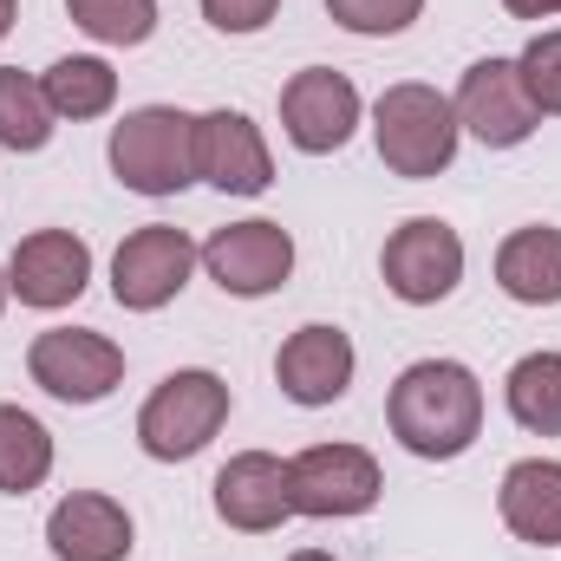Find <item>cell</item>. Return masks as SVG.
<instances>
[{"label": "cell", "mask_w": 561, "mask_h": 561, "mask_svg": "<svg viewBox=\"0 0 561 561\" xmlns=\"http://www.w3.org/2000/svg\"><path fill=\"white\" fill-rule=\"evenodd\" d=\"M353 366H359V353H353V340L340 333V327H327V320H313V327H300V333H287L275 353V379L280 392L294 399V405H340L346 399V386H353Z\"/></svg>", "instance_id": "obj_14"}, {"label": "cell", "mask_w": 561, "mask_h": 561, "mask_svg": "<svg viewBox=\"0 0 561 561\" xmlns=\"http://www.w3.org/2000/svg\"><path fill=\"white\" fill-rule=\"evenodd\" d=\"M112 176L138 196H176L196 183V118L176 105H138L112 125Z\"/></svg>", "instance_id": "obj_3"}, {"label": "cell", "mask_w": 561, "mask_h": 561, "mask_svg": "<svg viewBox=\"0 0 561 561\" xmlns=\"http://www.w3.org/2000/svg\"><path fill=\"white\" fill-rule=\"evenodd\" d=\"M203 268H209V280L222 294L262 300V294L287 287V275H294V236L280 222H262V216L255 222H229V229H216L203 242Z\"/></svg>", "instance_id": "obj_11"}, {"label": "cell", "mask_w": 561, "mask_h": 561, "mask_svg": "<svg viewBox=\"0 0 561 561\" xmlns=\"http://www.w3.org/2000/svg\"><path fill=\"white\" fill-rule=\"evenodd\" d=\"M386 424L412 457L450 463L483 437V386L463 359H419L392 379Z\"/></svg>", "instance_id": "obj_1"}, {"label": "cell", "mask_w": 561, "mask_h": 561, "mask_svg": "<svg viewBox=\"0 0 561 561\" xmlns=\"http://www.w3.org/2000/svg\"><path fill=\"white\" fill-rule=\"evenodd\" d=\"M496 510H503V529L529 549H561V463L556 457H523L503 470V490H496Z\"/></svg>", "instance_id": "obj_17"}, {"label": "cell", "mask_w": 561, "mask_h": 561, "mask_svg": "<svg viewBox=\"0 0 561 561\" xmlns=\"http://www.w3.org/2000/svg\"><path fill=\"white\" fill-rule=\"evenodd\" d=\"M46 477H53V431L20 405H0V496H33Z\"/></svg>", "instance_id": "obj_20"}, {"label": "cell", "mask_w": 561, "mask_h": 561, "mask_svg": "<svg viewBox=\"0 0 561 561\" xmlns=\"http://www.w3.org/2000/svg\"><path fill=\"white\" fill-rule=\"evenodd\" d=\"M516 72H523V85H529L536 112H542V118H561V26L536 33V39L523 46Z\"/></svg>", "instance_id": "obj_25"}, {"label": "cell", "mask_w": 561, "mask_h": 561, "mask_svg": "<svg viewBox=\"0 0 561 561\" xmlns=\"http://www.w3.org/2000/svg\"><path fill=\"white\" fill-rule=\"evenodd\" d=\"M131 542H138L131 510L99 490H72L46 516V549L59 561H131Z\"/></svg>", "instance_id": "obj_15"}, {"label": "cell", "mask_w": 561, "mask_h": 561, "mask_svg": "<svg viewBox=\"0 0 561 561\" xmlns=\"http://www.w3.org/2000/svg\"><path fill=\"white\" fill-rule=\"evenodd\" d=\"M287 561H333V556H327V549H294Z\"/></svg>", "instance_id": "obj_29"}, {"label": "cell", "mask_w": 561, "mask_h": 561, "mask_svg": "<svg viewBox=\"0 0 561 561\" xmlns=\"http://www.w3.org/2000/svg\"><path fill=\"white\" fill-rule=\"evenodd\" d=\"M7 294H13V287H7V268H0V307H7Z\"/></svg>", "instance_id": "obj_30"}, {"label": "cell", "mask_w": 561, "mask_h": 561, "mask_svg": "<svg viewBox=\"0 0 561 561\" xmlns=\"http://www.w3.org/2000/svg\"><path fill=\"white\" fill-rule=\"evenodd\" d=\"M196 262H203V249L183 229L144 222V229H131L118 242V255H112V300L125 313H157V307H170L190 287V268Z\"/></svg>", "instance_id": "obj_7"}, {"label": "cell", "mask_w": 561, "mask_h": 561, "mask_svg": "<svg viewBox=\"0 0 561 561\" xmlns=\"http://www.w3.org/2000/svg\"><path fill=\"white\" fill-rule=\"evenodd\" d=\"M457 138H463L457 105H450L437 85L405 79V85H386L379 105H373V144H379V163H386L392 176L424 183V176L450 170Z\"/></svg>", "instance_id": "obj_2"}, {"label": "cell", "mask_w": 561, "mask_h": 561, "mask_svg": "<svg viewBox=\"0 0 561 561\" xmlns=\"http://www.w3.org/2000/svg\"><path fill=\"white\" fill-rule=\"evenodd\" d=\"M26 373L46 399L59 405H99L118 392L125 379V346H112L105 333L92 327H46L33 346H26Z\"/></svg>", "instance_id": "obj_6"}, {"label": "cell", "mask_w": 561, "mask_h": 561, "mask_svg": "<svg viewBox=\"0 0 561 561\" xmlns=\"http://www.w3.org/2000/svg\"><path fill=\"white\" fill-rule=\"evenodd\" d=\"M386 477L379 457L359 444H307L300 457H287V503L294 516L313 523H340V516H366L379 503Z\"/></svg>", "instance_id": "obj_5"}, {"label": "cell", "mask_w": 561, "mask_h": 561, "mask_svg": "<svg viewBox=\"0 0 561 561\" xmlns=\"http://www.w3.org/2000/svg\"><path fill=\"white\" fill-rule=\"evenodd\" d=\"M53 144V105H46V85L20 66H0V150H46Z\"/></svg>", "instance_id": "obj_22"}, {"label": "cell", "mask_w": 561, "mask_h": 561, "mask_svg": "<svg viewBox=\"0 0 561 561\" xmlns=\"http://www.w3.org/2000/svg\"><path fill=\"white\" fill-rule=\"evenodd\" d=\"M496 287L510 300H523V307H561V229L556 222H529V229L503 236Z\"/></svg>", "instance_id": "obj_18"}, {"label": "cell", "mask_w": 561, "mask_h": 561, "mask_svg": "<svg viewBox=\"0 0 561 561\" xmlns=\"http://www.w3.org/2000/svg\"><path fill=\"white\" fill-rule=\"evenodd\" d=\"M450 105H457V125L483 150H516V144L536 138V125H542V112H536L516 59H477L463 72V85H457Z\"/></svg>", "instance_id": "obj_9"}, {"label": "cell", "mask_w": 561, "mask_h": 561, "mask_svg": "<svg viewBox=\"0 0 561 561\" xmlns=\"http://www.w3.org/2000/svg\"><path fill=\"white\" fill-rule=\"evenodd\" d=\"M85 280H92V249H85V236H72V229H33V236H20L13 255H7V287H13V300H20V307H39V313L72 307V300L85 294Z\"/></svg>", "instance_id": "obj_12"}, {"label": "cell", "mask_w": 561, "mask_h": 561, "mask_svg": "<svg viewBox=\"0 0 561 561\" xmlns=\"http://www.w3.org/2000/svg\"><path fill=\"white\" fill-rule=\"evenodd\" d=\"M379 275L386 287L405 300V307H437L457 294L463 280V236L444 222V216H412L386 236V255H379Z\"/></svg>", "instance_id": "obj_8"}, {"label": "cell", "mask_w": 561, "mask_h": 561, "mask_svg": "<svg viewBox=\"0 0 561 561\" xmlns=\"http://www.w3.org/2000/svg\"><path fill=\"white\" fill-rule=\"evenodd\" d=\"M216 516L242 536H268L294 516L287 503V463L268 450H242L216 470Z\"/></svg>", "instance_id": "obj_16"}, {"label": "cell", "mask_w": 561, "mask_h": 561, "mask_svg": "<svg viewBox=\"0 0 561 561\" xmlns=\"http://www.w3.org/2000/svg\"><path fill=\"white\" fill-rule=\"evenodd\" d=\"M280 13V0H203V20L216 33H262Z\"/></svg>", "instance_id": "obj_26"}, {"label": "cell", "mask_w": 561, "mask_h": 561, "mask_svg": "<svg viewBox=\"0 0 561 561\" xmlns=\"http://www.w3.org/2000/svg\"><path fill=\"white\" fill-rule=\"evenodd\" d=\"M510 419L536 437H561V353H523L503 379Z\"/></svg>", "instance_id": "obj_21"}, {"label": "cell", "mask_w": 561, "mask_h": 561, "mask_svg": "<svg viewBox=\"0 0 561 561\" xmlns=\"http://www.w3.org/2000/svg\"><path fill=\"white\" fill-rule=\"evenodd\" d=\"M196 176L216 183L222 196H262L275 183V157L268 138L249 112H203L196 118Z\"/></svg>", "instance_id": "obj_13"}, {"label": "cell", "mask_w": 561, "mask_h": 561, "mask_svg": "<svg viewBox=\"0 0 561 561\" xmlns=\"http://www.w3.org/2000/svg\"><path fill=\"white\" fill-rule=\"evenodd\" d=\"M327 13H333V26H346L359 39H392L424 13V0H327Z\"/></svg>", "instance_id": "obj_24"}, {"label": "cell", "mask_w": 561, "mask_h": 561, "mask_svg": "<svg viewBox=\"0 0 561 561\" xmlns=\"http://www.w3.org/2000/svg\"><path fill=\"white\" fill-rule=\"evenodd\" d=\"M359 85L346 79V72H333V66H307V72H294L287 85H280V131L294 150H307V157H333V150H346V138L359 131Z\"/></svg>", "instance_id": "obj_10"}, {"label": "cell", "mask_w": 561, "mask_h": 561, "mask_svg": "<svg viewBox=\"0 0 561 561\" xmlns=\"http://www.w3.org/2000/svg\"><path fill=\"white\" fill-rule=\"evenodd\" d=\"M66 13L99 46H144L157 33V0H66Z\"/></svg>", "instance_id": "obj_23"}, {"label": "cell", "mask_w": 561, "mask_h": 561, "mask_svg": "<svg viewBox=\"0 0 561 561\" xmlns=\"http://www.w3.org/2000/svg\"><path fill=\"white\" fill-rule=\"evenodd\" d=\"M229 379L222 373H209V366H183V373H170L150 399H144L138 412V444L144 457H157V463H183V457H196V450H209V437L229 424Z\"/></svg>", "instance_id": "obj_4"}, {"label": "cell", "mask_w": 561, "mask_h": 561, "mask_svg": "<svg viewBox=\"0 0 561 561\" xmlns=\"http://www.w3.org/2000/svg\"><path fill=\"white\" fill-rule=\"evenodd\" d=\"M13 20H20V7H13V0H0V39L13 33Z\"/></svg>", "instance_id": "obj_28"}, {"label": "cell", "mask_w": 561, "mask_h": 561, "mask_svg": "<svg viewBox=\"0 0 561 561\" xmlns=\"http://www.w3.org/2000/svg\"><path fill=\"white\" fill-rule=\"evenodd\" d=\"M39 85H46V105H53V118H72V125H85V118H105V112L118 105V72H112L105 59H92V53L53 59Z\"/></svg>", "instance_id": "obj_19"}, {"label": "cell", "mask_w": 561, "mask_h": 561, "mask_svg": "<svg viewBox=\"0 0 561 561\" xmlns=\"http://www.w3.org/2000/svg\"><path fill=\"white\" fill-rule=\"evenodd\" d=\"M503 7H510L516 20H556L561 13V0H503Z\"/></svg>", "instance_id": "obj_27"}]
</instances>
